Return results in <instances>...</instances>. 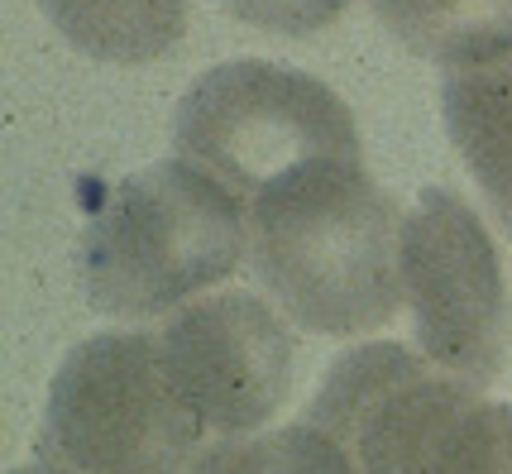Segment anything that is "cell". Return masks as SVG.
I'll list each match as a JSON object with an SVG mask.
<instances>
[{
	"instance_id": "7a4b0ae2",
	"label": "cell",
	"mask_w": 512,
	"mask_h": 474,
	"mask_svg": "<svg viewBox=\"0 0 512 474\" xmlns=\"http://www.w3.org/2000/svg\"><path fill=\"white\" fill-rule=\"evenodd\" d=\"M249 264V202L187 158L115 187L82 240L87 302L115 321L182 312Z\"/></svg>"
},
{
	"instance_id": "7c38bea8",
	"label": "cell",
	"mask_w": 512,
	"mask_h": 474,
	"mask_svg": "<svg viewBox=\"0 0 512 474\" xmlns=\"http://www.w3.org/2000/svg\"><path fill=\"white\" fill-rule=\"evenodd\" d=\"M225 15H235L249 29L264 34H283V39H302V34H321L326 24H335L350 0H221Z\"/></svg>"
},
{
	"instance_id": "6da1fadb",
	"label": "cell",
	"mask_w": 512,
	"mask_h": 474,
	"mask_svg": "<svg viewBox=\"0 0 512 474\" xmlns=\"http://www.w3.org/2000/svg\"><path fill=\"white\" fill-rule=\"evenodd\" d=\"M249 269L312 336H369L402 297V211L364 163L326 158L249 202Z\"/></svg>"
},
{
	"instance_id": "ba28073f",
	"label": "cell",
	"mask_w": 512,
	"mask_h": 474,
	"mask_svg": "<svg viewBox=\"0 0 512 474\" xmlns=\"http://www.w3.org/2000/svg\"><path fill=\"white\" fill-rule=\"evenodd\" d=\"M441 115L489 211L512 240V53L484 68L446 72Z\"/></svg>"
},
{
	"instance_id": "277c9868",
	"label": "cell",
	"mask_w": 512,
	"mask_h": 474,
	"mask_svg": "<svg viewBox=\"0 0 512 474\" xmlns=\"http://www.w3.org/2000/svg\"><path fill=\"white\" fill-rule=\"evenodd\" d=\"M201 422L149 331H106L67 350L39 427L53 474H192Z\"/></svg>"
},
{
	"instance_id": "52a82bcc",
	"label": "cell",
	"mask_w": 512,
	"mask_h": 474,
	"mask_svg": "<svg viewBox=\"0 0 512 474\" xmlns=\"http://www.w3.org/2000/svg\"><path fill=\"white\" fill-rule=\"evenodd\" d=\"M292 321L259 293H211L154 331L201 431L216 441L259 436L292 393Z\"/></svg>"
},
{
	"instance_id": "8fae6325",
	"label": "cell",
	"mask_w": 512,
	"mask_h": 474,
	"mask_svg": "<svg viewBox=\"0 0 512 474\" xmlns=\"http://www.w3.org/2000/svg\"><path fill=\"white\" fill-rule=\"evenodd\" d=\"M192 474H359V465L331 431L302 417L278 431L211 441L197 455Z\"/></svg>"
},
{
	"instance_id": "4fadbf2b",
	"label": "cell",
	"mask_w": 512,
	"mask_h": 474,
	"mask_svg": "<svg viewBox=\"0 0 512 474\" xmlns=\"http://www.w3.org/2000/svg\"><path fill=\"white\" fill-rule=\"evenodd\" d=\"M10 474H53V470H44V465L34 460V465H20V470H10Z\"/></svg>"
},
{
	"instance_id": "5b68a950",
	"label": "cell",
	"mask_w": 512,
	"mask_h": 474,
	"mask_svg": "<svg viewBox=\"0 0 512 474\" xmlns=\"http://www.w3.org/2000/svg\"><path fill=\"white\" fill-rule=\"evenodd\" d=\"M178 158L254 202L264 187L326 158L364 163L350 106L312 72L235 58L201 72L173 115Z\"/></svg>"
},
{
	"instance_id": "30bf717a",
	"label": "cell",
	"mask_w": 512,
	"mask_h": 474,
	"mask_svg": "<svg viewBox=\"0 0 512 474\" xmlns=\"http://www.w3.org/2000/svg\"><path fill=\"white\" fill-rule=\"evenodd\" d=\"M48 24L96 63H154L182 39L192 0H39Z\"/></svg>"
},
{
	"instance_id": "8992f818",
	"label": "cell",
	"mask_w": 512,
	"mask_h": 474,
	"mask_svg": "<svg viewBox=\"0 0 512 474\" xmlns=\"http://www.w3.org/2000/svg\"><path fill=\"white\" fill-rule=\"evenodd\" d=\"M402 297L417 345L441 374L484 388L508 355V278L489 226L450 187H426L402 216Z\"/></svg>"
},
{
	"instance_id": "9c48e42d",
	"label": "cell",
	"mask_w": 512,
	"mask_h": 474,
	"mask_svg": "<svg viewBox=\"0 0 512 474\" xmlns=\"http://www.w3.org/2000/svg\"><path fill=\"white\" fill-rule=\"evenodd\" d=\"M369 10L407 53L446 72L512 53V0H369Z\"/></svg>"
},
{
	"instance_id": "3957f363",
	"label": "cell",
	"mask_w": 512,
	"mask_h": 474,
	"mask_svg": "<svg viewBox=\"0 0 512 474\" xmlns=\"http://www.w3.org/2000/svg\"><path fill=\"white\" fill-rule=\"evenodd\" d=\"M307 422L331 431L359 474H512V403H489L398 340L340 355Z\"/></svg>"
}]
</instances>
